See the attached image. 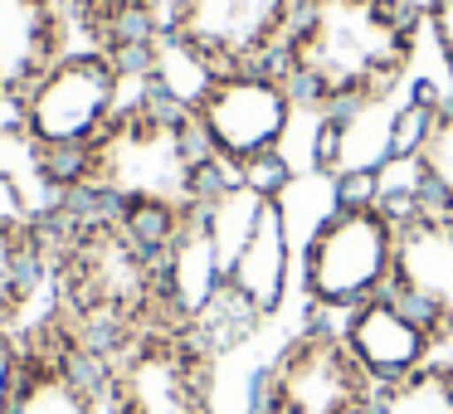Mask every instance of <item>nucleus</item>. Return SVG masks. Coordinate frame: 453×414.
<instances>
[{
  "mask_svg": "<svg viewBox=\"0 0 453 414\" xmlns=\"http://www.w3.org/2000/svg\"><path fill=\"white\" fill-rule=\"evenodd\" d=\"M40 225L50 244V312L93 361H108L132 332L161 317V254L112 205L88 196H69Z\"/></svg>",
  "mask_w": 453,
  "mask_h": 414,
  "instance_id": "1",
  "label": "nucleus"
},
{
  "mask_svg": "<svg viewBox=\"0 0 453 414\" xmlns=\"http://www.w3.org/2000/svg\"><path fill=\"white\" fill-rule=\"evenodd\" d=\"M424 50L419 0H303L278 54L303 112H351L390 103Z\"/></svg>",
  "mask_w": 453,
  "mask_h": 414,
  "instance_id": "2",
  "label": "nucleus"
},
{
  "mask_svg": "<svg viewBox=\"0 0 453 414\" xmlns=\"http://www.w3.org/2000/svg\"><path fill=\"white\" fill-rule=\"evenodd\" d=\"M225 180L229 171L210 157L186 103L142 83L127 93L118 118L93 137V147L73 161L69 196L103 200L112 210L166 205L190 215Z\"/></svg>",
  "mask_w": 453,
  "mask_h": 414,
  "instance_id": "3",
  "label": "nucleus"
},
{
  "mask_svg": "<svg viewBox=\"0 0 453 414\" xmlns=\"http://www.w3.org/2000/svg\"><path fill=\"white\" fill-rule=\"evenodd\" d=\"M132 73L122 69L112 54L93 50V44H73L69 54L50 64L40 79L25 88V98L11 108V122L44 161L50 176L59 186V196L69 200V171L83 151L93 147L103 127L118 118V108L127 103Z\"/></svg>",
  "mask_w": 453,
  "mask_h": 414,
  "instance_id": "4",
  "label": "nucleus"
},
{
  "mask_svg": "<svg viewBox=\"0 0 453 414\" xmlns=\"http://www.w3.org/2000/svg\"><path fill=\"white\" fill-rule=\"evenodd\" d=\"M395 239H400V219L390 200L326 210L297 249V288L307 312L336 322L351 307L390 293Z\"/></svg>",
  "mask_w": 453,
  "mask_h": 414,
  "instance_id": "5",
  "label": "nucleus"
},
{
  "mask_svg": "<svg viewBox=\"0 0 453 414\" xmlns=\"http://www.w3.org/2000/svg\"><path fill=\"white\" fill-rule=\"evenodd\" d=\"M215 371L205 332L157 317L103 361V414H215Z\"/></svg>",
  "mask_w": 453,
  "mask_h": 414,
  "instance_id": "6",
  "label": "nucleus"
},
{
  "mask_svg": "<svg viewBox=\"0 0 453 414\" xmlns=\"http://www.w3.org/2000/svg\"><path fill=\"white\" fill-rule=\"evenodd\" d=\"M297 112H303V103H297L293 83L278 73V64L210 73L190 98V118H196L210 157L229 176H244L258 161L283 157Z\"/></svg>",
  "mask_w": 453,
  "mask_h": 414,
  "instance_id": "7",
  "label": "nucleus"
},
{
  "mask_svg": "<svg viewBox=\"0 0 453 414\" xmlns=\"http://www.w3.org/2000/svg\"><path fill=\"white\" fill-rule=\"evenodd\" d=\"M375 380L361 371L336 322H312L273 351L254 375L244 414H371Z\"/></svg>",
  "mask_w": 453,
  "mask_h": 414,
  "instance_id": "8",
  "label": "nucleus"
},
{
  "mask_svg": "<svg viewBox=\"0 0 453 414\" xmlns=\"http://www.w3.org/2000/svg\"><path fill=\"white\" fill-rule=\"evenodd\" d=\"M303 0H166V40L200 73L278 64Z\"/></svg>",
  "mask_w": 453,
  "mask_h": 414,
  "instance_id": "9",
  "label": "nucleus"
},
{
  "mask_svg": "<svg viewBox=\"0 0 453 414\" xmlns=\"http://www.w3.org/2000/svg\"><path fill=\"white\" fill-rule=\"evenodd\" d=\"M385 200L400 219L390 293L410 303L453 351V210L395 180L390 166H385Z\"/></svg>",
  "mask_w": 453,
  "mask_h": 414,
  "instance_id": "10",
  "label": "nucleus"
},
{
  "mask_svg": "<svg viewBox=\"0 0 453 414\" xmlns=\"http://www.w3.org/2000/svg\"><path fill=\"white\" fill-rule=\"evenodd\" d=\"M11 414H103V361L73 341L50 303L25 326V375Z\"/></svg>",
  "mask_w": 453,
  "mask_h": 414,
  "instance_id": "11",
  "label": "nucleus"
},
{
  "mask_svg": "<svg viewBox=\"0 0 453 414\" xmlns=\"http://www.w3.org/2000/svg\"><path fill=\"white\" fill-rule=\"evenodd\" d=\"M336 332H342V341L351 346V356L361 361V371L375 380V390H380V385L410 380L424 365L449 356L443 336L434 332L410 303H400L395 293H380V297H371V303L351 307L346 317H336Z\"/></svg>",
  "mask_w": 453,
  "mask_h": 414,
  "instance_id": "12",
  "label": "nucleus"
},
{
  "mask_svg": "<svg viewBox=\"0 0 453 414\" xmlns=\"http://www.w3.org/2000/svg\"><path fill=\"white\" fill-rule=\"evenodd\" d=\"M288 288H293V229H288L283 196H268L249 239L225 268V317L219 322H239V332L273 322L288 303Z\"/></svg>",
  "mask_w": 453,
  "mask_h": 414,
  "instance_id": "13",
  "label": "nucleus"
},
{
  "mask_svg": "<svg viewBox=\"0 0 453 414\" xmlns=\"http://www.w3.org/2000/svg\"><path fill=\"white\" fill-rule=\"evenodd\" d=\"M225 317V258H219L210 225L200 210H190L180 234L161 249V322L215 332Z\"/></svg>",
  "mask_w": 453,
  "mask_h": 414,
  "instance_id": "14",
  "label": "nucleus"
},
{
  "mask_svg": "<svg viewBox=\"0 0 453 414\" xmlns=\"http://www.w3.org/2000/svg\"><path fill=\"white\" fill-rule=\"evenodd\" d=\"M69 50V0H0V122H11L25 88Z\"/></svg>",
  "mask_w": 453,
  "mask_h": 414,
  "instance_id": "15",
  "label": "nucleus"
},
{
  "mask_svg": "<svg viewBox=\"0 0 453 414\" xmlns=\"http://www.w3.org/2000/svg\"><path fill=\"white\" fill-rule=\"evenodd\" d=\"M50 303V244L40 219L0 225V332H25Z\"/></svg>",
  "mask_w": 453,
  "mask_h": 414,
  "instance_id": "16",
  "label": "nucleus"
},
{
  "mask_svg": "<svg viewBox=\"0 0 453 414\" xmlns=\"http://www.w3.org/2000/svg\"><path fill=\"white\" fill-rule=\"evenodd\" d=\"M395 166L404 171V186L410 190H419L434 205L453 210V93L434 112V127L424 137V147L410 161H395Z\"/></svg>",
  "mask_w": 453,
  "mask_h": 414,
  "instance_id": "17",
  "label": "nucleus"
},
{
  "mask_svg": "<svg viewBox=\"0 0 453 414\" xmlns=\"http://www.w3.org/2000/svg\"><path fill=\"white\" fill-rule=\"evenodd\" d=\"M371 414H453V356L424 365L400 385H380Z\"/></svg>",
  "mask_w": 453,
  "mask_h": 414,
  "instance_id": "18",
  "label": "nucleus"
},
{
  "mask_svg": "<svg viewBox=\"0 0 453 414\" xmlns=\"http://www.w3.org/2000/svg\"><path fill=\"white\" fill-rule=\"evenodd\" d=\"M419 5H424V44L434 50L453 93V0H419Z\"/></svg>",
  "mask_w": 453,
  "mask_h": 414,
  "instance_id": "19",
  "label": "nucleus"
},
{
  "mask_svg": "<svg viewBox=\"0 0 453 414\" xmlns=\"http://www.w3.org/2000/svg\"><path fill=\"white\" fill-rule=\"evenodd\" d=\"M25 375V332H0V414H11Z\"/></svg>",
  "mask_w": 453,
  "mask_h": 414,
  "instance_id": "20",
  "label": "nucleus"
},
{
  "mask_svg": "<svg viewBox=\"0 0 453 414\" xmlns=\"http://www.w3.org/2000/svg\"><path fill=\"white\" fill-rule=\"evenodd\" d=\"M11 219H35L30 205H25V196L15 190L11 176H0V225H11Z\"/></svg>",
  "mask_w": 453,
  "mask_h": 414,
  "instance_id": "21",
  "label": "nucleus"
},
{
  "mask_svg": "<svg viewBox=\"0 0 453 414\" xmlns=\"http://www.w3.org/2000/svg\"><path fill=\"white\" fill-rule=\"evenodd\" d=\"M449 356H453V351H449Z\"/></svg>",
  "mask_w": 453,
  "mask_h": 414,
  "instance_id": "22",
  "label": "nucleus"
}]
</instances>
